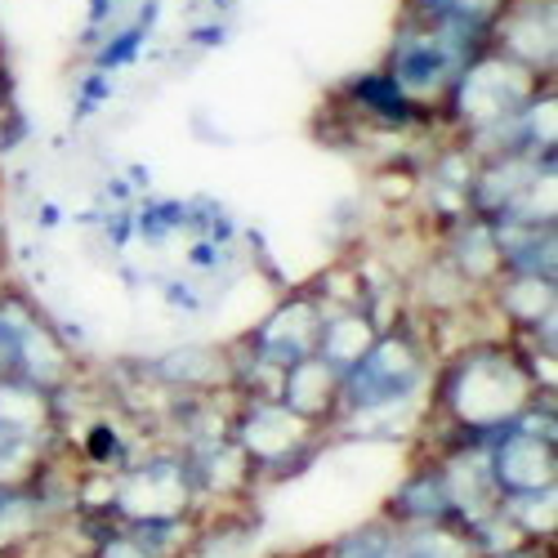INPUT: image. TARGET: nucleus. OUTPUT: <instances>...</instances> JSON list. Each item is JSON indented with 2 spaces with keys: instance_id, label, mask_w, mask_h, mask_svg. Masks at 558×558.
Masks as SVG:
<instances>
[{
  "instance_id": "f03ea898",
  "label": "nucleus",
  "mask_w": 558,
  "mask_h": 558,
  "mask_svg": "<svg viewBox=\"0 0 558 558\" xmlns=\"http://www.w3.org/2000/svg\"><path fill=\"white\" fill-rule=\"evenodd\" d=\"M483 50H487V36H478V32L402 14V23L393 32V45H389V59H385V72L421 108L438 112L451 95L456 76L464 72V63H470L474 54H483Z\"/></svg>"
},
{
  "instance_id": "9b49d317",
  "label": "nucleus",
  "mask_w": 558,
  "mask_h": 558,
  "mask_svg": "<svg viewBox=\"0 0 558 558\" xmlns=\"http://www.w3.org/2000/svg\"><path fill=\"white\" fill-rule=\"evenodd\" d=\"M157 14H161V5H157V0H148V5L138 10V19H134V23L104 32V36L95 40V59H89V68H95V72H108V76H117V72L134 68V63H138V54H144L148 36H153V27H157Z\"/></svg>"
},
{
  "instance_id": "f8f14e48",
  "label": "nucleus",
  "mask_w": 558,
  "mask_h": 558,
  "mask_svg": "<svg viewBox=\"0 0 558 558\" xmlns=\"http://www.w3.org/2000/svg\"><path fill=\"white\" fill-rule=\"evenodd\" d=\"M108 95H112V76L89 68V76L81 81V104H76V117H89L95 108H104V104H108Z\"/></svg>"
},
{
  "instance_id": "423d86ee",
  "label": "nucleus",
  "mask_w": 558,
  "mask_h": 558,
  "mask_svg": "<svg viewBox=\"0 0 558 558\" xmlns=\"http://www.w3.org/2000/svg\"><path fill=\"white\" fill-rule=\"evenodd\" d=\"M487 50L514 59L536 76H554V54H558L554 0H505L492 19Z\"/></svg>"
},
{
  "instance_id": "ddd939ff",
  "label": "nucleus",
  "mask_w": 558,
  "mask_h": 558,
  "mask_svg": "<svg viewBox=\"0 0 558 558\" xmlns=\"http://www.w3.org/2000/svg\"><path fill=\"white\" fill-rule=\"evenodd\" d=\"M121 14V0H89V14H85V40H99L104 32H112Z\"/></svg>"
},
{
  "instance_id": "1a4fd4ad",
  "label": "nucleus",
  "mask_w": 558,
  "mask_h": 558,
  "mask_svg": "<svg viewBox=\"0 0 558 558\" xmlns=\"http://www.w3.org/2000/svg\"><path fill=\"white\" fill-rule=\"evenodd\" d=\"M277 398H282L300 421L317 425V429H331L336 425V411H340V371L327 366L317 353L287 366L282 371V385H277Z\"/></svg>"
},
{
  "instance_id": "0eeeda50",
  "label": "nucleus",
  "mask_w": 558,
  "mask_h": 558,
  "mask_svg": "<svg viewBox=\"0 0 558 558\" xmlns=\"http://www.w3.org/2000/svg\"><path fill=\"white\" fill-rule=\"evenodd\" d=\"M317 331H322V300L295 295L264 317V327L251 336V353H255V362L287 371L317 353Z\"/></svg>"
},
{
  "instance_id": "7ed1b4c3",
  "label": "nucleus",
  "mask_w": 558,
  "mask_h": 558,
  "mask_svg": "<svg viewBox=\"0 0 558 558\" xmlns=\"http://www.w3.org/2000/svg\"><path fill=\"white\" fill-rule=\"evenodd\" d=\"M228 434L251 456L255 474H291L295 460H308L322 442V429L300 421L282 398H242Z\"/></svg>"
},
{
  "instance_id": "4468645a",
  "label": "nucleus",
  "mask_w": 558,
  "mask_h": 558,
  "mask_svg": "<svg viewBox=\"0 0 558 558\" xmlns=\"http://www.w3.org/2000/svg\"><path fill=\"white\" fill-rule=\"evenodd\" d=\"M223 36H228V27L223 23H210V27H197L193 32V45H202V50H215V45H223Z\"/></svg>"
},
{
  "instance_id": "2eb2a0df",
  "label": "nucleus",
  "mask_w": 558,
  "mask_h": 558,
  "mask_svg": "<svg viewBox=\"0 0 558 558\" xmlns=\"http://www.w3.org/2000/svg\"><path fill=\"white\" fill-rule=\"evenodd\" d=\"M210 5H215V10H228V5H232V0H210Z\"/></svg>"
},
{
  "instance_id": "dca6fc26",
  "label": "nucleus",
  "mask_w": 558,
  "mask_h": 558,
  "mask_svg": "<svg viewBox=\"0 0 558 558\" xmlns=\"http://www.w3.org/2000/svg\"><path fill=\"white\" fill-rule=\"evenodd\" d=\"M0 376H5V353H0Z\"/></svg>"
},
{
  "instance_id": "9d476101",
  "label": "nucleus",
  "mask_w": 558,
  "mask_h": 558,
  "mask_svg": "<svg viewBox=\"0 0 558 558\" xmlns=\"http://www.w3.org/2000/svg\"><path fill=\"white\" fill-rule=\"evenodd\" d=\"M380 336V322L371 317L366 304H340L322 308V331H317V357L336 366L340 376L371 349V340Z\"/></svg>"
},
{
  "instance_id": "f257e3e1",
  "label": "nucleus",
  "mask_w": 558,
  "mask_h": 558,
  "mask_svg": "<svg viewBox=\"0 0 558 558\" xmlns=\"http://www.w3.org/2000/svg\"><path fill=\"white\" fill-rule=\"evenodd\" d=\"M549 393V389H545ZM541 398V366L514 340L460 344L434 366L429 411L451 425V434L492 438Z\"/></svg>"
},
{
  "instance_id": "39448f33",
  "label": "nucleus",
  "mask_w": 558,
  "mask_h": 558,
  "mask_svg": "<svg viewBox=\"0 0 558 558\" xmlns=\"http://www.w3.org/2000/svg\"><path fill=\"white\" fill-rule=\"evenodd\" d=\"M340 108H344V121L357 138L362 134H411V130H425L438 121V112L415 104L385 68L353 76L340 89Z\"/></svg>"
},
{
  "instance_id": "20e7f679",
  "label": "nucleus",
  "mask_w": 558,
  "mask_h": 558,
  "mask_svg": "<svg viewBox=\"0 0 558 558\" xmlns=\"http://www.w3.org/2000/svg\"><path fill=\"white\" fill-rule=\"evenodd\" d=\"M487 470L496 483L500 505L545 496L558 487V456H554V429L514 421L487 438Z\"/></svg>"
},
{
  "instance_id": "6e6552de",
  "label": "nucleus",
  "mask_w": 558,
  "mask_h": 558,
  "mask_svg": "<svg viewBox=\"0 0 558 558\" xmlns=\"http://www.w3.org/2000/svg\"><path fill=\"white\" fill-rule=\"evenodd\" d=\"M456 519V505H451V492H447V474H442V464L438 456L425 460V464H415L411 478L389 496V514L385 523L393 532H407V527H425V523H447ZM460 523V519H456Z\"/></svg>"
}]
</instances>
